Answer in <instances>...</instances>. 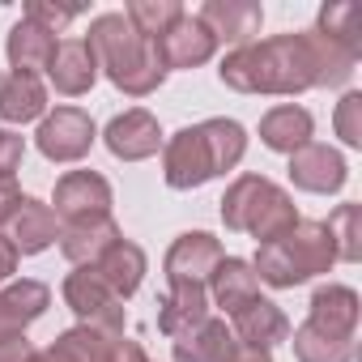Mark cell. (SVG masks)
Here are the masks:
<instances>
[{
  "instance_id": "cell-1",
  "label": "cell",
  "mask_w": 362,
  "mask_h": 362,
  "mask_svg": "<svg viewBox=\"0 0 362 362\" xmlns=\"http://www.w3.org/2000/svg\"><path fill=\"white\" fill-rule=\"evenodd\" d=\"M358 56L345 52L341 43H332L320 30H303V35H273L247 47H235L222 56V86L239 90V94H281L294 98L303 90H320V86H345L354 77Z\"/></svg>"
},
{
  "instance_id": "cell-2",
  "label": "cell",
  "mask_w": 362,
  "mask_h": 362,
  "mask_svg": "<svg viewBox=\"0 0 362 362\" xmlns=\"http://www.w3.org/2000/svg\"><path fill=\"white\" fill-rule=\"evenodd\" d=\"M243 153H247V128L239 119L214 115L205 124L179 128L162 145V179L175 192H192V188H205L209 179L235 170Z\"/></svg>"
},
{
  "instance_id": "cell-3",
  "label": "cell",
  "mask_w": 362,
  "mask_h": 362,
  "mask_svg": "<svg viewBox=\"0 0 362 362\" xmlns=\"http://www.w3.org/2000/svg\"><path fill=\"white\" fill-rule=\"evenodd\" d=\"M90 52L98 60V73H107V81L115 90H124L128 98H145L166 81V69L153 52L149 39H141L124 13H98L90 22Z\"/></svg>"
},
{
  "instance_id": "cell-4",
  "label": "cell",
  "mask_w": 362,
  "mask_h": 362,
  "mask_svg": "<svg viewBox=\"0 0 362 362\" xmlns=\"http://www.w3.org/2000/svg\"><path fill=\"white\" fill-rule=\"evenodd\" d=\"M222 222H226V230L252 235L264 247V243H277L281 235H290L303 218H298L290 192L277 188L273 179L239 175L235 184L226 188V197H222Z\"/></svg>"
},
{
  "instance_id": "cell-5",
  "label": "cell",
  "mask_w": 362,
  "mask_h": 362,
  "mask_svg": "<svg viewBox=\"0 0 362 362\" xmlns=\"http://www.w3.org/2000/svg\"><path fill=\"white\" fill-rule=\"evenodd\" d=\"M332 264H337V247H332V235L324 222H298L277 243H264L252 260L256 277L273 290H294V286L328 273Z\"/></svg>"
},
{
  "instance_id": "cell-6",
  "label": "cell",
  "mask_w": 362,
  "mask_h": 362,
  "mask_svg": "<svg viewBox=\"0 0 362 362\" xmlns=\"http://www.w3.org/2000/svg\"><path fill=\"white\" fill-rule=\"evenodd\" d=\"M64 303L73 307V315L86 328H103V332H124V298L111 294V286L94 273V269H77L64 277Z\"/></svg>"
},
{
  "instance_id": "cell-7",
  "label": "cell",
  "mask_w": 362,
  "mask_h": 362,
  "mask_svg": "<svg viewBox=\"0 0 362 362\" xmlns=\"http://www.w3.org/2000/svg\"><path fill=\"white\" fill-rule=\"evenodd\" d=\"M94 136H98V128L81 107H56L52 115H43L35 145L47 162H81L94 149Z\"/></svg>"
},
{
  "instance_id": "cell-8",
  "label": "cell",
  "mask_w": 362,
  "mask_h": 362,
  "mask_svg": "<svg viewBox=\"0 0 362 362\" xmlns=\"http://www.w3.org/2000/svg\"><path fill=\"white\" fill-rule=\"evenodd\" d=\"M111 184L98 170H69L56 179V218H64V226L77 222H98L111 218Z\"/></svg>"
},
{
  "instance_id": "cell-9",
  "label": "cell",
  "mask_w": 362,
  "mask_h": 362,
  "mask_svg": "<svg viewBox=\"0 0 362 362\" xmlns=\"http://www.w3.org/2000/svg\"><path fill=\"white\" fill-rule=\"evenodd\" d=\"M222 256L226 252H222V243L209 230H184V235L170 243L162 269H166V281L170 286H209V273L218 269Z\"/></svg>"
},
{
  "instance_id": "cell-10",
  "label": "cell",
  "mask_w": 362,
  "mask_h": 362,
  "mask_svg": "<svg viewBox=\"0 0 362 362\" xmlns=\"http://www.w3.org/2000/svg\"><path fill=\"white\" fill-rule=\"evenodd\" d=\"M197 22L214 35V43H230V52H235V47L256 43V35L264 26V9L256 0H205Z\"/></svg>"
},
{
  "instance_id": "cell-11",
  "label": "cell",
  "mask_w": 362,
  "mask_h": 362,
  "mask_svg": "<svg viewBox=\"0 0 362 362\" xmlns=\"http://www.w3.org/2000/svg\"><path fill=\"white\" fill-rule=\"evenodd\" d=\"M290 179H294V188L298 192H315V197H332L345 188V179H349V166L345 158L332 149V145H303L290 153Z\"/></svg>"
},
{
  "instance_id": "cell-12",
  "label": "cell",
  "mask_w": 362,
  "mask_h": 362,
  "mask_svg": "<svg viewBox=\"0 0 362 362\" xmlns=\"http://www.w3.org/2000/svg\"><path fill=\"white\" fill-rule=\"evenodd\" d=\"M153 52H158L162 69L170 73V69H201V64H209L214 52H218V43H214V35L197 22V13H184L166 35L153 39Z\"/></svg>"
},
{
  "instance_id": "cell-13",
  "label": "cell",
  "mask_w": 362,
  "mask_h": 362,
  "mask_svg": "<svg viewBox=\"0 0 362 362\" xmlns=\"http://www.w3.org/2000/svg\"><path fill=\"white\" fill-rule=\"evenodd\" d=\"M103 141L119 162H145V158H153L162 149V128L145 107H132V111H124V115H115L107 124Z\"/></svg>"
},
{
  "instance_id": "cell-14",
  "label": "cell",
  "mask_w": 362,
  "mask_h": 362,
  "mask_svg": "<svg viewBox=\"0 0 362 362\" xmlns=\"http://www.w3.org/2000/svg\"><path fill=\"white\" fill-rule=\"evenodd\" d=\"M47 77H52L56 94H64V98H81V94H90L94 81H98V60H94L90 43H86V39H60L56 52H52Z\"/></svg>"
},
{
  "instance_id": "cell-15",
  "label": "cell",
  "mask_w": 362,
  "mask_h": 362,
  "mask_svg": "<svg viewBox=\"0 0 362 362\" xmlns=\"http://www.w3.org/2000/svg\"><path fill=\"white\" fill-rule=\"evenodd\" d=\"M52 307V290L35 277H22V281H9L0 290V341H13V337H26V328Z\"/></svg>"
},
{
  "instance_id": "cell-16",
  "label": "cell",
  "mask_w": 362,
  "mask_h": 362,
  "mask_svg": "<svg viewBox=\"0 0 362 362\" xmlns=\"http://www.w3.org/2000/svg\"><path fill=\"white\" fill-rule=\"evenodd\" d=\"M230 332H235V341H243V345L273 349V345L290 341V320H286V311H281L273 298H252V303H243V307L230 315Z\"/></svg>"
},
{
  "instance_id": "cell-17",
  "label": "cell",
  "mask_w": 362,
  "mask_h": 362,
  "mask_svg": "<svg viewBox=\"0 0 362 362\" xmlns=\"http://www.w3.org/2000/svg\"><path fill=\"white\" fill-rule=\"evenodd\" d=\"M56 239H60V222H56L52 205H43L35 197H22L18 214L9 218V243H13V252L18 256H39Z\"/></svg>"
},
{
  "instance_id": "cell-18",
  "label": "cell",
  "mask_w": 362,
  "mask_h": 362,
  "mask_svg": "<svg viewBox=\"0 0 362 362\" xmlns=\"http://www.w3.org/2000/svg\"><path fill=\"white\" fill-rule=\"evenodd\" d=\"M358 311H362L358 294H354L349 286L328 281V286H315L307 324H315V328H324V332H332V337H349V341H354V332H358Z\"/></svg>"
},
{
  "instance_id": "cell-19",
  "label": "cell",
  "mask_w": 362,
  "mask_h": 362,
  "mask_svg": "<svg viewBox=\"0 0 362 362\" xmlns=\"http://www.w3.org/2000/svg\"><path fill=\"white\" fill-rule=\"evenodd\" d=\"M90 269L111 286L115 298H132V294L141 290L145 273H149V260H145V252H141L132 239H119V243H111V247L98 256V264H90Z\"/></svg>"
},
{
  "instance_id": "cell-20",
  "label": "cell",
  "mask_w": 362,
  "mask_h": 362,
  "mask_svg": "<svg viewBox=\"0 0 362 362\" xmlns=\"http://www.w3.org/2000/svg\"><path fill=\"white\" fill-rule=\"evenodd\" d=\"M205 290L214 294V303H218L226 315H235L243 303L260 298V277H256L252 260H239V256H222V260H218V269L209 273V286H205Z\"/></svg>"
},
{
  "instance_id": "cell-21",
  "label": "cell",
  "mask_w": 362,
  "mask_h": 362,
  "mask_svg": "<svg viewBox=\"0 0 362 362\" xmlns=\"http://www.w3.org/2000/svg\"><path fill=\"white\" fill-rule=\"evenodd\" d=\"M311 132H315V119L298 103H281V107L264 111V119H260V141L273 153H294V149L311 145Z\"/></svg>"
},
{
  "instance_id": "cell-22",
  "label": "cell",
  "mask_w": 362,
  "mask_h": 362,
  "mask_svg": "<svg viewBox=\"0 0 362 362\" xmlns=\"http://www.w3.org/2000/svg\"><path fill=\"white\" fill-rule=\"evenodd\" d=\"M205 320H209V290L205 286H170V294L158 303V328L170 341Z\"/></svg>"
},
{
  "instance_id": "cell-23",
  "label": "cell",
  "mask_w": 362,
  "mask_h": 362,
  "mask_svg": "<svg viewBox=\"0 0 362 362\" xmlns=\"http://www.w3.org/2000/svg\"><path fill=\"white\" fill-rule=\"evenodd\" d=\"M119 239H124V235H119L115 218L77 222V226H64V230H60V252H64V260H69V264L90 269V264H98V256H103L111 243H119Z\"/></svg>"
},
{
  "instance_id": "cell-24",
  "label": "cell",
  "mask_w": 362,
  "mask_h": 362,
  "mask_svg": "<svg viewBox=\"0 0 362 362\" xmlns=\"http://www.w3.org/2000/svg\"><path fill=\"white\" fill-rule=\"evenodd\" d=\"M170 349H175V362H226L230 349H235V332H230L226 320L209 315L205 324L188 328L184 337H175Z\"/></svg>"
},
{
  "instance_id": "cell-25",
  "label": "cell",
  "mask_w": 362,
  "mask_h": 362,
  "mask_svg": "<svg viewBox=\"0 0 362 362\" xmlns=\"http://www.w3.org/2000/svg\"><path fill=\"white\" fill-rule=\"evenodd\" d=\"M47 115V90L39 73H5L0 77V119L9 124H30Z\"/></svg>"
},
{
  "instance_id": "cell-26",
  "label": "cell",
  "mask_w": 362,
  "mask_h": 362,
  "mask_svg": "<svg viewBox=\"0 0 362 362\" xmlns=\"http://www.w3.org/2000/svg\"><path fill=\"white\" fill-rule=\"evenodd\" d=\"M52 52H56V35H47L43 26L26 22V18L5 39V56H9L13 73H39V69H47L52 64Z\"/></svg>"
},
{
  "instance_id": "cell-27",
  "label": "cell",
  "mask_w": 362,
  "mask_h": 362,
  "mask_svg": "<svg viewBox=\"0 0 362 362\" xmlns=\"http://www.w3.org/2000/svg\"><path fill=\"white\" fill-rule=\"evenodd\" d=\"M290 345H294V358L298 362H354V341L349 337H332L315 324H298L290 328Z\"/></svg>"
},
{
  "instance_id": "cell-28",
  "label": "cell",
  "mask_w": 362,
  "mask_h": 362,
  "mask_svg": "<svg viewBox=\"0 0 362 362\" xmlns=\"http://www.w3.org/2000/svg\"><path fill=\"white\" fill-rule=\"evenodd\" d=\"M124 18H128V26L141 35V39H158V35H166L179 18H184V5L179 0H132V5L124 9Z\"/></svg>"
},
{
  "instance_id": "cell-29",
  "label": "cell",
  "mask_w": 362,
  "mask_h": 362,
  "mask_svg": "<svg viewBox=\"0 0 362 362\" xmlns=\"http://www.w3.org/2000/svg\"><path fill=\"white\" fill-rule=\"evenodd\" d=\"M315 30L328 35L332 43H341L345 52L362 56V9L358 5H345V0H341V5H324Z\"/></svg>"
},
{
  "instance_id": "cell-30",
  "label": "cell",
  "mask_w": 362,
  "mask_h": 362,
  "mask_svg": "<svg viewBox=\"0 0 362 362\" xmlns=\"http://www.w3.org/2000/svg\"><path fill=\"white\" fill-rule=\"evenodd\" d=\"M324 226H328V235H332L337 260L358 264V260H362V209H358L354 201H349V205H337Z\"/></svg>"
},
{
  "instance_id": "cell-31",
  "label": "cell",
  "mask_w": 362,
  "mask_h": 362,
  "mask_svg": "<svg viewBox=\"0 0 362 362\" xmlns=\"http://www.w3.org/2000/svg\"><path fill=\"white\" fill-rule=\"evenodd\" d=\"M332 128H337V136H341L349 149L362 145V94H358V90H349V94L337 103V111H332Z\"/></svg>"
},
{
  "instance_id": "cell-32",
  "label": "cell",
  "mask_w": 362,
  "mask_h": 362,
  "mask_svg": "<svg viewBox=\"0 0 362 362\" xmlns=\"http://www.w3.org/2000/svg\"><path fill=\"white\" fill-rule=\"evenodd\" d=\"M73 18H81V9H56V5H47V0H30L26 5V22L43 26L47 35H60Z\"/></svg>"
},
{
  "instance_id": "cell-33",
  "label": "cell",
  "mask_w": 362,
  "mask_h": 362,
  "mask_svg": "<svg viewBox=\"0 0 362 362\" xmlns=\"http://www.w3.org/2000/svg\"><path fill=\"white\" fill-rule=\"evenodd\" d=\"M22 158H26V141L5 128V132H0V179H13L18 166H22Z\"/></svg>"
},
{
  "instance_id": "cell-34",
  "label": "cell",
  "mask_w": 362,
  "mask_h": 362,
  "mask_svg": "<svg viewBox=\"0 0 362 362\" xmlns=\"http://www.w3.org/2000/svg\"><path fill=\"white\" fill-rule=\"evenodd\" d=\"M18 205H22L18 179H0V226H9V218L18 214Z\"/></svg>"
},
{
  "instance_id": "cell-35",
  "label": "cell",
  "mask_w": 362,
  "mask_h": 362,
  "mask_svg": "<svg viewBox=\"0 0 362 362\" xmlns=\"http://www.w3.org/2000/svg\"><path fill=\"white\" fill-rule=\"evenodd\" d=\"M107 362H149V358H145V349H141L136 341H128V337H115V345H111Z\"/></svg>"
},
{
  "instance_id": "cell-36",
  "label": "cell",
  "mask_w": 362,
  "mask_h": 362,
  "mask_svg": "<svg viewBox=\"0 0 362 362\" xmlns=\"http://www.w3.org/2000/svg\"><path fill=\"white\" fill-rule=\"evenodd\" d=\"M35 354V345L26 337H13V341H0V362H26Z\"/></svg>"
},
{
  "instance_id": "cell-37",
  "label": "cell",
  "mask_w": 362,
  "mask_h": 362,
  "mask_svg": "<svg viewBox=\"0 0 362 362\" xmlns=\"http://www.w3.org/2000/svg\"><path fill=\"white\" fill-rule=\"evenodd\" d=\"M226 362H273V354H269V349H256V345L235 341V349H230V358H226Z\"/></svg>"
},
{
  "instance_id": "cell-38",
  "label": "cell",
  "mask_w": 362,
  "mask_h": 362,
  "mask_svg": "<svg viewBox=\"0 0 362 362\" xmlns=\"http://www.w3.org/2000/svg\"><path fill=\"white\" fill-rule=\"evenodd\" d=\"M18 273V252H13V243L0 235V281H9Z\"/></svg>"
},
{
  "instance_id": "cell-39",
  "label": "cell",
  "mask_w": 362,
  "mask_h": 362,
  "mask_svg": "<svg viewBox=\"0 0 362 362\" xmlns=\"http://www.w3.org/2000/svg\"><path fill=\"white\" fill-rule=\"evenodd\" d=\"M26 362H73V358H69V354H60L56 345H47V349H35Z\"/></svg>"
}]
</instances>
